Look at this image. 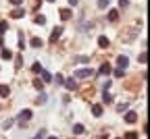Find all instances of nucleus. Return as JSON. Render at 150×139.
<instances>
[{
  "instance_id": "obj_1",
  "label": "nucleus",
  "mask_w": 150,
  "mask_h": 139,
  "mask_svg": "<svg viewBox=\"0 0 150 139\" xmlns=\"http://www.w3.org/2000/svg\"><path fill=\"white\" fill-rule=\"evenodd\" d=\"M75 75L79 77V79H88V77H92V75H94V71H92V68H79Z\"/></svg>"
},
{
  "instance_id": "obj_2",
  "label": "nucleus",
  "mask_w": 150,
  "mask_h": 139,
  "mask_svg": "<svg viewBox=\"0 0 150 139\" xmlns=\"http://www.w3.org/2000/svg\"><path fill=\"white\" fill-rule=\"evenodd\" d=\"M136 120H138V112L129 110L127 114H125V123H136Z\"/></svg>"
},
{
  "instance_id": "obj_3",
  "label": "nucleus",
  "mask_w": 150,
  "mask_h": 139,
  "mask_svg": "<svg viewBox=\"0 0 150 139\" xmlns=\"http://www.w3.org/2000/svg\"><path fill=\"white\" fill-rule=\"evenodd\" d=\"M117 64H119V68H125V66L129 64V58H127V56H119V58H117Z\"/></svg>"
},
{
  "instance_id": "obj_4",
  "label": "nucleus",
  "mask_w": 150,
  "mask_h": 139,
  "mask_svg": "<svg viewBox=\"0 0 150 139\" xmlns=\"http://www.w3.org/2000/svg\"><path fill=\"white\" fill-rule=\"evenodd\" d=\"M63 83H65V87H67V89H71V91L77 87V81H75V79H65Z\"/></svg>"
},
{
  "instance_id": "obj_5",
  "label": "nucleus",
  "mask_w": 150,
  "mask_h": 139,
  "mask_svg": "<svg viewBox=\"0 0 150 139\" xmlns=\"http://www.w3.org/2000/svg\"><path fill=\"white\" fill-rule=\"evenodd\" d=\"M31 118V110H21V114H19V120L23 123V120H29Z\"/></svg>"
},
{
  "instance_id": "obj_6",
  "label": "nucleus",
  "mask_w": 150,
  "mask_h": 139,
  "mask_svg": "<svg viewBox=\"0 0 150 139\" xmlns=\"http://www.w3.org/2000/svg\"><path fill=\"white\" fill-rule=\"evenodd\" d=\"M23 15H25V11H23V8H15V11L11 13V17H13V19H21Z\"/></svg>"
},
{
  "instance_id": "obj_7",
  "label": "nucleus",
  "mask_w": 150,
  "mask_h": 139,
  "mask_svg": "<svg viewBox=\"0 0 150 139\" xmlns=\"http://www.w3.org/2000/svg\"><path fill=\"white\" fill-rule=\"evenodd\" d=\"M8 93H11V87L8 85H0V98H6Z\"/></svg>"
},
{
  "instance_id": "obj_8",
  "label": "nucleus",
  "mask_w": 150,
  "mask_h": 139,
  "mask_svg": "<svg viewBox=\"0 0 150 139\" xmlns=\"http://www.w3.org/2000/svg\"><path fill=\"white\" fill-rule=\"evenodd\" d=\"M60 33H63V27H56L54 31H52V38H50V40H52V42H56V40L60 38Z\"/></svg>"
},
{
  "instance_id": "obj_9",
  "label": "nucleus",
  "mask_w": 150,
  "mask_h": 139,
  "mask_svg": "<svg viewBox=\"0 0 150 139\" xmlns=\"http://www.w3.org/2000/svg\"><path fill=\"white\" fill-rule=\"evenodd\" d=\"M0 58H2V60H11V58H13V52L4 48V50H2V54H0Z\"/></svg>"
},
{
  "instance_id": "obj_10",
  "label": "nucleus",
  "mask_w": 150,
  "mask_h": 139,
  "mask_svg": "<svg viewBox=\"0 0 150 139\" xmlns=\"http://www.w3.org/2000/svg\"><path fill=\"white\" fill-rule=\"evenodd\" d=\"M98 46H100V48H109V40H107V36H100V38H98Z\"/></svg>"
},
{
  "instance_id": "obj_11",
  "label": "nucleus",
  "mask_w": 150,
  "mask_h": 139,
  "mask_svg": "<svg viewBox=\"0 0 150 139\" xmlns=\"http://www.w3.org/2000/svg\"><path fill=\"white\" fill-rule=\"evenodd\" d=\"M60 19H63V21L71 19V11H69V8H63V11H60Z\"/></svg>"
},
{
  "instance_id": "obj_12",
  "label": "nucleus",
  "mask_w": 150,
  "mask_h": 139,
  "mask_svg": "<svg viewBox=\"0 0 150 139\" xmlns=\"http://www.w3.org/2000/svg\"><path fill=\"white\" fill-rule=\"evenodd\" d=\"M92 114H94V116H102V106H98V104L92 106Z\"/></svg>"
},
{
  "instance_id": "obj_13",
  "label": "nucleus",
  "mask_w": 150,
  "mask_h": 139,
  "mask_svg": "<svg viewBox=\"0 0 150 139\" xmlns=\"http://www.w3.org/2000/svg\"><path fill=\"white\" fill-rule=\"evenodd\" d=\"M109 73H111V64L104 62V64L100 66V75H109Z\"/></svg>"
},
{
  "instance_id": "obj_14",
  "label": "nucleus",
  "mask_w": 150,
  "mask_h": 139,
  "mask_svg": "<svg viewBox=\"0 0 150 139\" xmlns=\"http://www.w3.org/2000/svg\"><path fill=\"white\" fill-rule=\"evenodd\" d=\"M117 19H119V13H117V11H109V21H113V23H115Z\"/></svg>"
},
{
  "instance_id": "obj_15",
  "label": "nucleus",
  "mask_w": 150,
  "mask_h": 139,
  "mask_svg": "<svg viewBox=\"0 0 150 139\" xmlns=\"http://www.w3.org/2000/svg\"><path fill=\"white\" fill-rule=\"evenodd\" d=\"M83 131H86V129H83V125H75V127H73V133H75V135H81Z\"/></svg>"
},
{
  "instance_id": "obj_16",
  "label": "nucleus",
  "mask_w": 150,
  "mask_h": 139,
  "mask_svg": "<svg viewBox=\"0 0 150 139\" xmlns=\"http://www.w3.org/2000/svg\"><path fill=\"white\" fill-rule=\"evenodd\" d=\"M40 73H42V79H44V81H50V79H52V75H50L48 71H44V68H42Z\"/></svg>"
},
{
  "instance_id": "obj_17",
  "label": "nucleus",
  "mask_w": 150,
  "mask_h": 139,
  "mask_svg": "<svg viewBox=\"0 0 150 139\" xmlns=\"http://www.w3.org/2000/svg\"><path fill=\"white\" fill-rule=\"evenodd\" d=\"M44 23H46V17H44V15H38V17H36V25H44Z\"/></svg>"
},
{
  "instance_id": "obj_18",
  "label": "nucleus",
  "mask_w": 150,
  "mask_h": 139,
  "mask_svg": "<svg viewBox=\"0 0 150 139\" xmlns=\"http://www.w3.org/2000/svg\"><path fill=\"white\" fill-rule=\"evenodd\" d=\"M77 62H90V56H77Z\"/></svg>"
},
{
  "instance_id": "obj_19",
  "label": "nucleus",
  "mask_w": 150,
  "mask_h": 139,
  "mask_svg": "<svg viewBox=\"0 0 150 139\" xmlns=\"http://www.w3.org/2000/svg\"><path fill=\"white\" fill-rule=\"evenodd\" d=\"M44 135H46V131L40 129V133H36V137H33V139H44Z\"/></svg>"
},
{
  "instance_id": "obj_20",
  "label": "nucleus",
  "mask_w": 150,
  "mask_h": 139,
  "mask_svg": "<svg viewBox=\"0 0 150 139\" xmlns=\"http://www.w3.org/2000/svg\"><path fill=\"white\" fill-rule=\"evenodd\" d=\"M125 139H138V133H134V131H129V133L125 135Z\"/></svg>"
},
{
  "instance_id": "obj_21",
  "label": "nucleus",
  "mask_w": 150,
  "mask_h": 139,
  "mask_svg": "<svg viewBox=\"0 0 150 139\" xmlns=\"http://www.w3.org/2000/svg\"><path fill=\"white\" fill-rule=\"evenodd\" d=\"M138 60H140V62H142V64H146V52H142V54L138 56Z\"/></svg>"
},
{
  "instance_id": "obj_22",
  "label": "nucleus",
  "mask_w": 150,
  "mask_h": 139,
  "mask_svg": "<svg viewBox=\"0 0 150 139\" xmlns=\"http://www.w3.org/2000/svg\"><path fill=\"white\" fill-rule=\"evenodd\" d=\"M98 6L100 8H107L109 6V0H98Z\"/></svg>"
},
{
  "instance_id": "obj_23",
  "label": "nucleus",
  "mask_w": 150,
  "mask_h": 139,
  "mask_svg": "<svg viewBox=\"0 0 150 139\" xmlns=\"http://www.w3.org/2000/svg\"><path fill=\"white\" fill-rule=\"evenodd\" d=\"M33 85H36V87H38V89H44V83H42L40 79H36V81H33Z\"/></svg>"
},
{
  "instance_id": "obj_24",
  "label": "nucleus",
  "mask_w": 150,
  "mask_h": 139,
  "mask_svg": "<svg viewBox=\"0 0 150 139\" xmlns=\"http://www.w3.org/2000/svg\"><path fill=\"white\" fill-rule=\"evenodd\" d=\"M31 46H33V48H40L42 42H40V40H31Z\"/></svg>"
},
{
  "instance_id": "obj_25",
  "label": "nucleus",
  "mask_w": 150,
  "mask_h": 139,
  "mask_svg": "<svg viewBox=\"0 0 150 139\" xmlns=\"http://www.w3.org/2000/svg\"><path fill=\"white\" fill-rule=\"evenodd\" d=\"M102 98H104V102H111V100H113V98H111V93H109V91H104V93H102Z\"/></svg>"
},
{
  "instance_id": "obj_26",
  "label": "nucleus",
  "mask_w": 150,
  "mask_h": 139,
  "mask_svg": "<svg viewBox=\"0 0 150 139\" xmlns=\"http://www.w3.org/2000/svg\"><path fill=\"white\" fill-rule=\"evenodd\" d=\"M31 68H33V71H36V73H40V71H42V66H40V62H33V66H31Z\"/></svg>"
},
{
  "instance_id": "obj_27",
  "label": "nucleus",
  "mask_w": 150,
  "mask_h": 139,
  "mask_svg": "<svg viewBox=\"0 0 150 139\" xmlns=\"http://www.w3.org/2000/svg\"><path fill=\"white\" fill-rule=\"evenodd\" d=\"M11 125H13V120H4V123H2L4 129H11Z\"/></svg>"
},
{
  "instance_id": "obj_28",
  "label": "nucleus",
  "mask_w": 150,
  "mask_h": 139,
  "mask_svg": "<svg viewBox=\"0 0 150 139\" xmlns=\"http://www.w3.org/2000/svg\"><path fill=\"white\" fill-rule=\"evenodd\" d=\"M54 81H56V83H63L65 79H63V75H56V77H54Z\"/></svg>"
},
{
  "instance_id": "obj_29",
  "label": "nucleus",
  "mask_w": 150,
  "mask_h": 139,
  "mask_svg": "<svg viewBox=\"0 0 150 139\" xmlns=\"http://www.w3.org/2000/svg\"><path fill=\"white\" fill-rule=\"evenodd\" d=\"M115 77H123V68H117V71H115Z\"/></svg>"
},
{
  "instance_id": "obj_30",
  "label": "nucleus",
  "mask_w": 150,
  "mask_h": 139,
  "mask_svg": "<svg viewBox=\"0 0 150 139\" xmlns=\"http://www.w3.org/2000/svg\"><path fill=\"white\" fill-rule=\"evenodd\" d=\"M6 27H8V25H6V23H0V33H2V31H4Z\"/></svg>"
},
{
  "instance_id": "obj_31",
  "label": "nucleus",
  "mask_w": 150,
  "mask_h": 139,
  "mask_svg": "<svg viewBox=\"0 0 150 139\" xmlns=\"http://www.w3.org/2000/svg\"><path fill=\"white\" fill-rule=\"evenodd\" d=\"M119 4H121V6H127V4H129V0H119Z\"/></svg>"
},
{
  "instance_id": "obj_32",
  "label": "nucleus",
  "mask_w": 150,
  "mask_h": 139,
  "mask_svg": "<svg viewBox=\"0 0 150 139\" xmlns=\"http://www.w3.org/2000/svg\"><path fill=\"white\" fill-rule=\"evenodd\" d=\"M69 4H71V6H75V4H77V0H69Z\"/></svg>"
},
{
  "instance_id": "obj_33",
  "label": "nucleus",
  "mask_w": 150,
  "mask_h": 139,
  "mask_svg": "<svg viewBox=\"0 0 150 139\" xmlns=\"http://www.w3.org/2000/svg\"><path fill=\"white\" fill-rule=\"evenodd\" d=\"M11 2H13V4H19V2H21V0H11Z\"/></svg>"
},
{
  "instance_id": "obj_34",
  "label": "nucleus",
  "mask_w": 150,
  "mask_h": 139,
  "mask_svg": "<svg viewBox=\"0 0 150 139\" xmlns=\"http://www.w3.org/2000/svg\"><path fill=\"white\" fill-rule=\"evenodd\" d=\"M48 139H56V137H48Z\"/></svg>"
},
{
  "instance_id": "obj_35",
  "label": "nucleus",
  "mask_w": 150,
  "mask_h": 139,
  "mask_svg": "<svg viewBox=\"0 0 150 139\" xmlns=\"http://www.w3.org/2000/svg\"><path fill=\"white\" fill-rule=\"evenodd\" d=\"M48 2H54V0H48Z\"/></svg>"
}]
</instances>
